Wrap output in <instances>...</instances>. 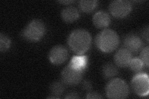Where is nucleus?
I'll list each match as a JSON object with an SVG mask.
<instances>
[{
	"mask_svg": "<svg viewBox=\"0 0 149 99\" xmlns=\"http://www.w3.org/2000/svg\"><path fill=\"white\" fill-rule=\"evenodd\" d=\"M92 38L85 29H77L71 32L68 38V45L74 53L83 55L90 49Z\"/></svg>",
	"mask_w": 149,
	"mask_h": 99,
	"instance_id": "1",
	"label": "nucleus"
},
{
	"mask_svg": "<svg viewBox=\"0 0 149 99\" xmlns=\"http://www.w3.org/2000/svg\"><path fill=\"white\" fill-rule=\"evenodd\" d=\"M95 43L102 52L110 53L118 48L119 38L117 33L111 29H104L96 37Z\"/></svg>",
	"mask_w": 149,
	"mask_h": 99,
	"instance_id": "2",
	"label": "nucleus"
},
{
	"mask_svg": "<svg viewBox=\"0 0 149 99\" xmlns=\"http://www.w3.org/2000/svg\"><path fill=\"white\" fill-rule=\"evenodd\" d=\"M106 96L109 98L122 99L129 94V87L124 80L116 78L111 80L106 87Z\"/></svg>",
	"mask_w": 149,
	"mask_h": 99,
	"instance_id": "3",
	"label": "nucleus"
},
{
	"mask_svg": "<svg viewBox=\"0 0 149 99\" xmlns=\"http://www.w3.org/2000/svg\"><path fill=\"white\" fill-rule=\"evenodd\" d=\"M45 33V26L40 20H32L23 30L22 35L29 42H36L40 40Z\"/></svg>",
	"mask_w": 149,
	"mask_h": 99,
	"instance_id": "4",
	"label": "nucleus"
},
{
	"mask_svg": "<svg viewBox=\"0 0 149 99\" xmlns=\"http://www.w3.org/2000/svg\"><path fill=\"white\" fill-rule=\"evenodd\" d=\"M132 87L137 95L142 97L148 96L149 92V78L147 73H137L132 80Z\"/></svg>",
	"mask_w": 149,
	"mask_h": 99,
	"instance_id": "5",
	"label": "nucleus"
},
{
	"mask_svg": "<svg viewBox=\"0 0 149 99\" xmlns=\"http://www.w3.org/2000/svg\"><path fill=\"white\" fill-rule=\"evenodd\" d=\"M85 71L72 67L69 64L63 69L61 78L62 82L70 86H74L81 81L83 74Z\"/></svg>",
	"mask_w": 149,
	"mask_h": 99,
	"instance_id": "6",
	"label": "nucleus"
},
{
	"mask_svg": "<svg viewBox=\"0 0 149 99\" xmlns=\"http://www.w3.org/2000/svg\"><path fill=\"white\" fill-rule=\"evenodd\" d=\"M109 9L114 17L124 18L127 16L132 11V4L126 0H116L110 3Z\"/></svg>",
	"mask_w": 149,
	"mask_h": 99,
	"instance_id": "7",
	"label": "nucleus"
},
{
	"mask_svg": "<svg viewBox=\"0 0 149 99\" xmlns=\"http://www.w3.org/2000/svg\"><path fill=\"white\" fill-rule=\"evenodd\" d=\"M68 57L67 49L62 45H57L51 49L49 53V60L55 65L63 63Z\"/></svg>",
	"mask_w": 149,
	"mask_h": 99,
	"instance_id": "8",
	"label": "nucleus"
},
{
	"mask_svg": "<svg viewBox=\"0 0 149 99\" xmlns=\"http://www.w3.org/2000/svg\"><path fill=\"white\" fill-rule=\"evenodd\" d=\"M124 48L130 51L131 53H136L141 50L142 48L143 42L141 37L134 33L130 34L125 36L124 40Z\"/></svg>",
	"mask_w": 149,
	"mask_h": 99,
	"instance_id": "9",
	"label": "nucleus"
},
{
	"mask_svg": "<svg viewBox=\"0 0 149 99\" xmlns=\"http://www.w3.org/2000/svg\"><path fill=\"white\" fill-rule=\"evenodd\" d=\"M132 58V53L125 48L118 50L114 55L116 64L122 68L128 66Z\"/></svg>",
	"mask_w": 149,
	"mask_h": 99,
	"instance_id": "10",
	"label": "nucleus"
},
{
	"mask_svg": "<svg viewBox=\"0 0 149 99\" xmlns=\"http://www.w3.org/2000/svg\"><path fill=\"white\" fill-rule=\"evenodd\" d=\"M93 22L94 25L102 29L108 27L111 22V17L108 13L104 11H98L95 14L93 17Z\"/></svg>",
	"mask_w": 149,
	"mask_h": 99,
	"instance_id": "11",
	"label": "nucleus"
},
{
	"mask_svg": "<svg viewBox=\"0 0 149 99\" xmlns=\"http://www.w3.org/2000/svg\"><path fill=\"white\" fill-rule=\"evenodd\" d=\"M61 16L62 19L66 22L71 23L76 21L80 17V13L78 9L73 6H69L63 9Z\"/></svg>",
	"mask_w": 149,
	"mask_h": 99,
	"instance_id": "12",
	"label": "nucleus"
},
{
	"mask_svg": "<svg viewBox=\"0 0 149 99\" xmlns=\"http://www.w3.org/2000/svg\"><path fill=\"white\" fill-rule=\"evenodd\" d=\"M88 57L85 55H78L74 56L69 63L72 67L85 71L88 64Z\"/></svg>",
	"mask_w": 149,
	"mask_h": 99,
	"instance_id": "13",
	"label": "nucleus"
},
{
	"mask_svg": "<svg viewBox=\"0 0 149 99\" xmlns=\"http://www.w3.org/2000/svg\"><path fill=\"white\" fill-rule=\"evenodd\" d=\"M118 71L116 66L111 63H108L103 66L102 74L106 79H111L118 74Z\"/></svg>",
	"mask_w": 149,
	"mask_h": 99,
	"instance_id": "14",
	"label": "nucleus"
},
{
	"mask_svg": "<svg viewBox=\"0 0 149 99\" xmlns=\"http://www.w3.org/2000/svg\"><path fill=\"white\" fill-rule=\"evenodd\" d=\"M97 4V1H86L82 0L79 2V8L84 12H91L96 8Z\"/></svg>",
	"mask_w": 149,
	"mask_h": 99,
	"instance_id": "15",
	"label": "nucleus"
},
{
	"mask_svg": "<svg viewBox=\"0 0 149 99\" xmlns=\"http://www.w3.org/2000/svg\"><path fill=\"white\" fill-rule=\"evenodd\" d=\"M64 83L62 82H55L51 84L50 91L53 95L60 97V96L62 95L65 90Z\"/></svg>",
	"mask_w": 149,
	"mask_h": 99,
	"instance_id": "16",
	"label": "nucleus"
},
{
	"mask_svg": "<svg viewBox=\"0 0 149 99\" xmlns=\"http://www.w3.org/2000/svg\"><path fill=\"white\" fill-rule=\"evenodd\" d=\"M129 66L130 69L133 71L134 72L137 73L141 71L144 64L142 61L139 58H132Z\"/></svg>",
	"mask_w": 149,
	"mask_h": 99,
	"instance_id": "17",
	"label": "nucleus"
},
{
	"mask_svg": "<svg viewBox=\"0 0 149 99\" xmlns=\"http://www.w3.org/2000/svg\"><path fill=\"white\" fill-rule=\"evenodd\" d=\"M11 41L6 35L0 34V51L1 52H5L11 46Z\"/></svg>",
	"mask_w": 149,
	"mask_h": 99,
	"instance_id": "18",
	"label": "nucleus"
},
{
	"mask_svg": "<svg viewBox=\"0 0 149 99\" xmlns=\"http://www.w3.org/2000/svg\"><path fill=\"white\" fill-rule=\"evenodd\" d=\"M148 46H147L142 49V51L141 52V55H140V59H141L143 64L146 66H148Z\"/></svg>",
	"mask_w": 149,
	"mask_h": 99,
	"instance_id": "19",
	"label": "nucleus"
},
{
	"mask_svg": "<svg viewBox=\"0 0 149 99\" xmlns=\"http://www.w3.org/2000/svg\"><path fill=\"white\" fill-rule=\"evenodd\" d=\"M86 98H93V99H96V98H102V97L97 92H90L87 94V96L86 97Z\"/></svg>",
	"mask_w": 149,
	"mask_h": 99,
	"instance_id": "20",
	"label": "nucleus"
},
{
	"mask_svg": "<svg viewBox=\"0 0 149 99\" xmlns=\"http://www.w3.org/2000/svg\"><path fill=\"white\" fill-rule=\"evenodd\" d=\"M82 88L83 90L90 91L92 89V84L90 81H84V82L82 84Z\"/></svg>",
	"mask_w": 149,
	"mask_h": 99,
	"instance_id": "21",
	"label": "nucleus"
},
{
	"mask_svg": "<svg viewBox=\"0 0 149 99\" xmlns=\"http://www.w3.org/2000/svg\"><path fill=\"white\" fill-rule=\"evenodd\" d=\"M142 36L147 41H148V27L147 26L143 29L142 32Z\"/></svg>",
	"mask_w": 149,
	"mask_h": 99,
	"instance_id": "22",
	"label": "nucleus"
},
{
	"mask_svg": "<svg viewBox=\"0 0 149 99\" xmlns=\"http://www.w3.org/2000/svg\"><path fill=\"white\" fill-rule=\"evenodd\" d=\"M65 98H78L79 96L78 95V93L74 92H72L68 93L67 95L65 97Z\"/></svg>",
	"mask_w": 149,
	"mask_h": 99,
	"instance_id": "23",
	"label": "nucleus"
},
{
	"mask_svg": "<svg viewBox=\"0 0 149 99\" xmlns=\"http://www.w3.org/2000/svg\"><path fill=\"white\" fill-rule=\"evenodd\" d=\"M74 1H60L59 3H63V4H71V3H74Z\"/></svg>",
	"mask_w": 149,
	"mask_h": 99,
	"instance_id": "24",
	"label": "nucleus"
}]
</instances>
